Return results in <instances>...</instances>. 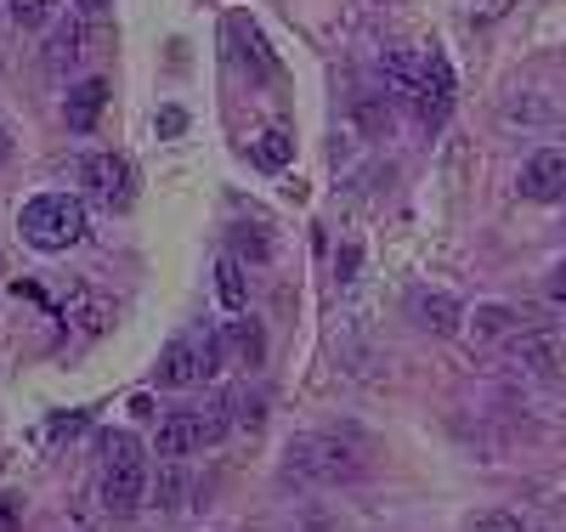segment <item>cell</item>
I'll use <instances>...</instances> for the list:
<instances>
[{
    "instance_id": "6da1fadb",
    "label": "cell",
    "mask_w": 566,
    "mask_h": 532,
    "mask_svg": "<svg viewBox=\"0 0 566 532\" xmlns=\"http://www.w3.org/2000/svg\"><path fill=\"white\" fill-rule=\"evenodd\" d=\"M103 504L114 515L148 504V453H142L130 430H108L103 437Z\"/></svg>"
},
{
    "instance_id": "7a4b0ae2",
    "label": "cell",
    "mask_w": 566,
    "mask_h": 532,
    "mask_svg": "<svg viewBox=\"0 0 566 532\" xmlns=\"http://www.w3.org/2000/svg\"><path fill=\"white\" fill-rule=\"evenodd\" d=\"M283 470L301 476V481H317V488H340V481H357L368 470L363 448H352L346 437H328V430H317V437H301L290 442V453H283Z\"/></svg>"
},
{
    "instance_id": "3957f363",
    "label": "cell",
    "mask_w": 566,
    "mask_h": 532,
    "mask_svg": "<svg viewBox=\"0 0 566 532\" xmlns=\"http://www.w3.org/2000/svg\"><path fill=\"white\" fill-rule=\"evenodd\" d=\"M23 238L34 250H69L85 238V205L74 192H40L23 205Z\"/></svg>"
},
{
    "instance_id": "277c9868",
    "label": "cell",
    "mask_w": 566,
    "mask_h": 532,
    "mask_svg": "<svg viewBox=\"0 0 566 532\" xmlns=\"http://www.w3.org/2000/svg\"><path fill=\"white\" fill-rule=\"evenodd\" d=\"M221 334H205V341H170L165 357H159V385H170V392H181V385H199L221 368Z\"/></svg>"
},
{
    "instance_id": "5b68a950",
    "label": "cell",
    "mask_w": 566,
    "mask_h": 532,
    "mask_svg": "<svg viewBox=\"0 0 566 532\" xmlns=\"http://www.w3.org/2000/svg\"><path fill=\"white\" fill-rule=\"evenodd\" d=\"M221 437H227L221 414H170V419H159V430H154V448H159V459H187V453L216 448Z\"/></svg>"
},
{
    "instance_id": "8992f818",
    "label": "cell",
    "mask_w": 566,
    "mask_h": 532,
    "mask_svg": "<svg viewBox=\"0 0 566 532\" xmlns=\"http://www.w3.org/2000/svg\"><path fill=\"white\" fill-rule=\"evenodd\" d=\"M504 357L515 363V374H527V379H560L566 374V346H560L555 328H522V334H510Z\"/></svg>"
},
{
    "instance_id": "52a82bcc",
    "label": "cell",
    "mask_w": 566,
    "mask_h": 532,
    "mask_svg": "<svg viewBox=\"0 0 566 532\" xmlns=\"http://www.w3.org/2000/svg\"><path fill=\"white\" fill-rule=\"evenodd\" d=\"M80 181L85 192L97 205H125V192H130V165L119 154H85L80 159Z\"/></svg>"
},
{
    "instance_id": "ba28073f",
    "label": "cell",
    "mask_w": 566,
    "mask_h": 532,
    "mask_svg": "<svg viewBox=\"0 0 566 532\" xmlns=\"http://www.w3.org/2000/svg\"><path fill=\"white\" fill-rule=\"evenodd\" d=\"M515 187H522V199H533V205H555L560 192H566V154H555V148H538V154L522 165Z\"/></svg>"
},
{
    "instance_id": "9c48e42d",
    "label": "cell",
    "mask_w": 566,
    "mask_h": 532,
    "mask_svg": "<svg viewBox=\"0 0 566 532\" xmlns=\"http://www.w3.org/2000/svg\"><path fill=\"white\" fill-rule=\"evenodd\" d=\"M424 69H431V52H402V45H391V52L380 58L386 91L402 96V103H419L424 96Z\"/></svg>"
},
{
    "instance_id": "30bf717a",
    "label": "cell",
    "mask_w": 566,
    "mask_h": 532,
    "mask_svg": "<svg viewBox=\"0 0 566 532\" xmlns=\"http://www.w3.org/2000/svg\"><path fill=\"white\" fill-rule=\"evenodd\" d=\"M408 312L424 334H459L464 328V306L453 295H442V289H419V295L408 301Z\"/></svg>"
},
{
    "instance_id": "8fae6325",
    "label": "cell",
    "mask_w": 566,
    "mask_h": 532,
    "mask_svg": "<svg viewBox=\"0 0 566 532\" xmlns=\"http://www.w3.org/2000/svg\"><path fill=\"white\" fill-rule=\"evenodd\" d=\"M103 108H108V80H80V85H69V131L74 136H85V131H97V119H103Z\"/></svg>"
},
{
    "instance_id": "7c38bea8",
    "label": "cell",
    "mask_w": 566,
    "mask_h": 532,
    "mask_svg": "<svg viewBox=\"0 0 566 532\" xmlns=\"http://www.w3.org/2000/svg\"><path fill=\"white\" fill-rule=\"evenodd\" d=\"M522 312L515 306H476V317H470V334H476V346H504L510 334H522Z\"/></svg>"
},
{
    "instance_id": "4fadbf2b",
    "label": "cell",
    "mask_w": 566,
    "mask_h": 532,
    "mask_svg": "<svg viewBox=\"0 0 566 532\" xmlns=\"http://www.w3.org/2000/svg\"><path fill=\"white\" fill-rule=\"evenodd\" d=\"M221 346L232 352V357H239V363H261V352H266V334H261V323L255 317H232L227 328H221Z\"/></svg>"
},
{
    "instance_id": "5bb4252c",
    "label": "cell",
    "mask_w": 566,
    "mask_h": 532,
    "mask_svg": "<svg viewBox=\"0 0 566 532\" xmlns=\"http://www.w3.org/2000/svg\"><path fill=\"white\" fill-rule=\"evenodd\" d=\"M216 289H221V306L227 312H244L250 306V283H244V261L239 255H221L216 261Z\"/></svg>"
},
{
    "instance_id": "9a60e30c",
    "label": "cell",
    "mask_w": 566,
    "mask_h": 532,
    "mask_svg": "<svg viewBox=\"0 0 566 532\" xmlns=\"http://www.w3.org/2000/svg\"><path fill=\"white\" fill-rule=\"evenodd\" d=\"M255 159H261L266 170H283V165L295 159V131H283V125L261 131V142H255Z\"/></svg>"
},
{
    "instance_id": "2e32d148",
    "label": "cell",
    "mask_w": 566,
    "mask_h": 532,
    "mask_svg": "<svg viewBox=\"0 0 566 532\" xmlns=\"http://www.w3.org/2000/svg\"><path fill=\"white\" fill-rule=\"evenodd\" d=\"M232 250H239V255H255V261H266V255H272V244H266L261 221H244L239 232H232Z\"/></svg>"
},
{
    "instance_id": "e0dca14e",
    "label": "cell",
    "mask_w": 566,
    "mask_h": 532,
    "mask_svg": "<svg viewBox=\"0 0 566 532\" xmlns=\"http://www.w3.org/2000/svg\"><path fill=\"white\" fill-rule=\"evenodd\" d=\"M7 12L18 29H40L45 18H52V0H7Z\"/></svg>"
},
{
    "instance_id": "ac0fdd59",
    "label": "cell",
    "mask_w": 566,
    "mask_h": 532,
    "mask_svg": "<svg viewBox=\"0 0 566 532\" xmlns=\"http://www.w3.org/2000/svg\"><path fill=\"white\" fill-rule=\"evenodd\" d=\"M470 532H527V526L515 521L510 510H482L476 521H470Z\"/></svg>"
},
{
    "instance_id": "d6986e66",
    "label": "cell",
    "mask_w": 566,
    "mask_h": 532,
    "mask_svg": "<svg viewBox=\"0 0 566 532\" xmlns=\"http://www.w3.org/2000/svg\"><path fill=\"white\" fill-rule=\"evenodd\" d=\"M357 119H363V131H368V136H380V131L391 125V108H380L374 96H363V103H357Z\"/></svg>"
},
{
    "instance_id": "ffe728a7",
    "label": "cell",
    "mask_w": 566,
    "mask_h": 532,
    "mask_svg": "<svg viewBox=\"0 0 566 532\" xmlns=\"http://www.w3.org/2000/svg\"><path fill=\"white\" fill-rule=\"evenodd\" d=\"M18 526H23V493L0 488V532H18Z\"/></svg>"
},
{
    "instance_id": "44dd1931",
    "label": "cell",
    "mask_w": 566,
    "mask_h": 532,
    "mask_svg": "<svg viewBox=\"0 0 566 532\" xmlns=\"http://www.w3.org/2000/svg\"><path fill=\"white\" fill-rule=\"evenodd\" d=\"M181 488H187V476H181V470H165V476H159V493H154V499H159L165 510H176V504H181Z\"/></svg>"
},
{
    "instance_id": "7402d4cb",
    "label": "cell",
    "mask_w": 566,
    "mask_h": 532,
    "mask_svg": "<svg viewBox=\"0 0 566 532\" xmlns=\"http://www.w3.org/2000/svg\"><path fill=\"white\" fill-rule=\"evenodd\" d=\"M181 131H187V108H159V136L176 142Z\"/></svg>"
},
{
    "instance_id": "603a6c76",
    "label": "cell",
    "mask_w": 566,
    "mask_h": 532,
    "mask_svg": "<svg viewBox=\"0 0 566 532\" xmlns=\"http://www.w3.org/2000/svg\"><path fill=\"white\" fill-rule=\"evenodd\" d=\"M227 403H232V414H239L244 425H261V397H244V392H232Z\"/></svg>"
},
{
    "instance_id": "cb8c5ba5",
    "label": "cell",
    "mask_w": 566,
    "mask_h": 532,
    "mask_svg": "<svg viewBox=\"0 0 566 532\" xmlns=\"http://www.w3.org/2000/svg\"><path fill=\"white\" fill-rule=\"evenodd\" d=\"M544 295H549L555 306H566V255L555 261V272H549V283H544Z\"/></svg>"
},
{
    "instance_id": "d4e9b609",
    "label": "cell",
    "mask_w": 566,
    "mask_h": 532,
    "mask_svg": "<svg viewBox=\"0 0 566 532\" xmlns=\"http://www.w3.org/2000/svg\"><path fill=\"white\" fill-rule=\"evenodd\" d=\"M45 430H52V437H80V430H85V414H57Z\"/></svg>"
},
{
    "instance_id": "484cf974",
    "label": "cell",
    "mask_w": 566,
    "mask_h": 532,
    "mask_svg": "<svg viewBox=\"0 0 566 532\" xmlns=\"http://www.w3.org/2000/svg\"><path fill=\"white\" fill-rule=\"evenodd\" d=\"M357 278V244H346V255H340V283H352Z\"/></svg>"
},
{
    "instance_id": "4316f807",
    "label": "cell",
    "mask_w": 566,
    "mask_h": 532,
    "mask_svg": "<svg viewBox=\"0 0 566 532\" xmlns=\"http://www.w3.org/2000/svg\"><path fill=\"white\" fill-rule=\"evenodd\" d=\"M130 414H136V419H148V414H154V397H148V392L130 397Z\"/></svg>"
},
{
    "instance_id": "83f0119b",
    "label": "cell",
    "mask_w": 566,
    "mask_h": 532,
    "mask_svg": "<svg viewBox=\"0 0 566 532\" xmlns=\"http://www.w3.org/2000/svg\"><path fill=\"white\" fill-rule=\"evenodd\" d=\"M504 7H510V0H482V7H476V18H482V23H488V18H499V12H504Z\"/></svg>"
},
{
    "instance_id": "f1b7e54d",
    "label": "cell",
    "mask_w": 566,
    "mask_h": 532,
    "mask_svg": "<svg viewBox=\"0 0 566 532\" xmlns=\"http://www.w3.org/2000/svg\"><path fill=\"white\" fill-rule=\"evenodd\" d=\"M74 7H80V12H91V18H97V12H108V7H114V0H74Z\"/></svg>"
},
{
    "instance_id": "f546056e",
    "label": "cell",
    "mask_w": 566,
    "mask_h": 532,
    "mask_svg": "<svg viewBox=\"0 0 566 532\" xmlns=\"http://www.w3.org/2000/svg\"><path fill=\"white\" fill-rule=\"evenodd\" d=\"M12 154V136H7V125H0V159H7Z\"/></svg>"
}]
</instances>
